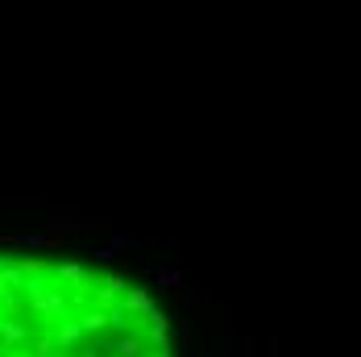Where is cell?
<instances>
[{
	"label": "cell",
	"mask_w": 361,
	"mask_h": 357,
	"mask_svg": "<svg viewBox=\"0 0 361 357\" xmlns=\"http://www.w3.org/2000/svg\"><path fill=\"white\" fill-rule=\"evenodd\" d=\"M125 308H129L133 316H149V312H154L149 295H145V291H137V286H129V291H125Z\"/></svg>",
	"instance_id": "3957f363"
},
{
	"label": "cell",
	"mask_w": 361,
	"mask_h": 357,
	"mask_svg": "<svg viewBox=\"0 0 361 357\" xmlns=\"http://www.w3.org/2000/svg\"><path fill=\"white\" fill-rule=\"evenodd\" d=\"M83 332H87V328H83V320H79V324H75V320H63V324H59V332H54V345L67 353V349H75V345L83 341Z\"/></svg>",
	"instance_id": "6da1fadb"
},
{
	"label": "cell",
	"mask_w": 361,
	"mask_h": 357,
	"mask_svg": "<svg viewBox=\"0 0 361 357\" xmlns=\"http://www.w3.org/2000/svg\"><path fill=\"white\" fill-rule=\"evenodd\" d=\"M149 357H171V345H166V349H154Z\"/></svg>",
	"instance_id": "277c9868"
},
{
	"label": "cell",
	"mask_w": 361,
	"mask_h": 357,
	"mask_svg": "<svg viewBox=\"0 0 361 357\" xmlns=\"http://www.w3.org/2000/svg\"><path fill=\"white\" fill-rule=\"evenodd\" d=\"M54 274L63 279V283H75V286H96L87 279V270L79 266V262H63V266H54Z\"/></svg>",
	"instance_id": "7a4b0ae2"
}]
</instances>
